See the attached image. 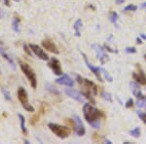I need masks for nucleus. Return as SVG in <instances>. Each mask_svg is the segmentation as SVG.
Masks as SVG:
<instances>
[{"label":"nucleus","instance_id":"6ab92c4d","mask_svg":"<svg viewBox=\"0 0 146 144\" xmlns=\"http://www.w3.org/2000/svg\"><path fill=\"white\" fill-rule=\"evenodd\" d=\"M44 112H45V110H44L43 106H41L39 113H37L36 115H34V116L31 118V121H30V123H31V125H35V124H36V123L39 121V119H40V117H41V115H43V114H44Z\"/></svg>","mask_w":146,"mask_h":144},{"label":"nucleus","instance_id":"1a4fd4ad","mask_svg":"<svg viewBox=\"0 0 146 144\" xmlns=\"http://www.w3.org/2000/svg\"><path fill=\"white\" fill-rule=\"evenodd\" d=\"M48 65L56 75H58V76L62 75V66H60V62L58 58H52L50 62L48 63Z\"/></svg>","mask_w":146,"mask_h":144},{"label":"nucleus","instance_id":"aec40b11","mask_svg":"<svg viewBox=\"0 0 146 144\" xmlns=\"http://www.w3.org/2000/svg\"><path fill=\"white\" fill-rule=\"evenodd\" d=\"M12 28H13L14 31L16 32H20V19L18 18H14L13 22H12Z\"/></svg>","mask_w":146,"mask_h":144},{"label":"nucleus","instance_id":"dca6fc26","mask_svg":"<svg viewBox=\"0 0 146 144\" xmlns=\"http://www.w3.org/2000/svg\"><path fill=\"white\" fill-rule=\"evenodd\" d=\"M0 55L3 56L4 60H6L7 61H8V63L10 64V66L12 68H16V65H15V62H14L13 58H11V56L7 53V51L3 48V47H2L1 44H0Z\"/></svg>","mask_w":146,"mask_h":144},{"label":"nucleus","instance_id":"ddd939ff","mask_svg":"<svg viewBox=\"0 0 146 144\" xmlns=\"http://www.w3.org/2000/svg\"><path fill=\"white\" fill-rule=\"evenodd\" d=\"M42 46L45 48V50L52 52V53L56 54V55L60 54V52L58 50V47H56V44L54 43L53 41H51V40H49V39L43 40V41H42Z\"/></svg>","mask_w":146,"mask_h":144},{"label":"nucleus","instance_id":"f03ea898","mask_svg":"<svg viewBox=\"0 0 146 144\" xmlns=\"http://www.w3.org/2000/svg\"><path fill=\"white\" fill-rule=\"evenodd\" d=\"M20 67H21V69H22L23 73L25 75V77H27V80L29 81L30 86L32 87V89H36L37 88V78H36V74H35L34 70L32 69L27 62H25V61H20Z\"/></svg>","mask_w":146,"mask_h":144},{"label":"nucleus","instance_id":"4c0bfd02","mask_svg":"<svg viewBox=\"0 0 146 144\" xmlns=\"http://www.w3.org/2000/svg\"><path fill=\"white\" fill-rule=\"evenodd\" d=\"M144 58H145V60H146V55L144 56Z\"/></svg>","mask_w":146,"mask_h":144},{"label":"nucleus","instance_id":"0eeeda50","mask_svg":"<svg viewBox=\"0 0 146 144\" xmlns=\"http://www.w3.org/2000/svg\"><path fill=\"white\" fill-rule=\"evenodd\" d=\"M73 120H74V127L73 129H74L75 133L78 134L79 136H83L86 133V129H85V127L83 123H82V120L77 115L73 116Z\"/></svg>","mask_w":146,"mask_h":144},{"label":"nucleus","instance_id":"f257e3e1","mask_svg":"<svg viewBox=\"0 0 146 144\" xmlns=\"http://www.w3.org/2000/svg\"><path fill=\"white\" fill-rule=\"evenodd\" d=\"M83 113H84V117L85 120L89 123V124L93 125L94 123L98 122L100 118H103L104 115L101 112L100 110L96 109V107H94L93 105L90 103H86L83 106Z\"/></svg>","mask_w":146,"mask_h":144},{"label":"nucleus","instance_id":"a211bd4d","mask_svg":"<svg viewBox=\"0 0 146 144\" xmlns=\"http://www.w3.org/2000/svg\"><path fill=\"white\" fill-rule=\"evenodd\" d=\"M18 117H19V119H20V122H21V129H22V131L23 133V134H25V135H27V127H25V116L21 114V113H19Z\"/></svg>","mask_w":146,"mask_h":144},{"label":"nucleus","instance_id":"39448f33","mask_svg":"<svg viewBox=\"0 0 146 144\" xmlns=\"http://www.w3.org/2000/svg\"><path fill=\"white\" fill-rule=\"evenodd\" d=\"M76 77H77V81H78V83L82 86V88L91 91L94 96L98 94V86H96L94 82L90 81L89 79H86V78L79 76V75H77Z\"/></svg>","mask_w":146,"mask_h":144},{"label":"nucleus","instance_id":"b1692460","mask_svg":"<svg viewBox=\"0 0 146 144\" xmlns=\"http://www.w3.org/2000/svg\"><path fill=\"white\" fill-rule=\"evenodd\" d=\"M101 96H102V98H104L105 100L109 101V102H112V98H111V96H110V94L106 93V92H102V94H101Z\"/></svg>","mask_w":146,"mask_h":144},{"label":"nucleus","instance_id":"6e6552de","mask_svg":"<svg viewBox=\"0 0 146 144\" xmlns=\"http://www.w3.org/2000/svg\"><path fill=\"white\" fill-rule=\"evenodd\" d=\"M92 47L95 49L96 56H98V60H100L101 64H104V63L108 60V56L106 55L105 51L102 49V47H100V45H98V44H93L92 45Z\"/></svg>","mask_w":146,"mask_h":144},{"label":"nucleus","instance_id":"c756f323","mask_svg":"<svg viewBox=\"0 0 146 144\" xmlns=\"http://www.w3.org/2000/svg\"><path fill=\"white\" fill-rule=\"evenodd\" d=\"M47 88H49V89H48V91H50L51 93H54V94H58V92L56 91V88L52 87L51 85H47Z\"/></svg>","mask_w":146,"mask_h":144},{"label":"nucleus","instance_id":"7ed1b4c3","mask_svg":"<svg viewBox=\"0 0 146 144\" xmlns=\"http://www.w3.org/2000/svg\"><path fill=\"white\" fill-rule=\"evenodd\" d=\"M48 127L50 129V131L52 133H55L56 135L60 138L64 139V138L68 137L70 134V129H68L67 127L60 126V125L55 124V123H49Z\"/></svg>","mask_w":146,"mask_h":144},{"label":"nucleus","instance_id":"393cba45","mask_svg":"<svg viewBox=\"0 0 146 144\" xmlns=\"http://www.w3.org/2000/svg\"><path fill=\"white\" fill-rule=\"evenodd\" d=\"M23 51H25V53L27 54V56H32L31 49L29 48V45L27 46V44H23Z\"/></svg>","mask_w":146,"mask_h":144},{"label":"nucleus","instance_id":"5701e85b","mask_svg":"<svg viewBox=\"0 0 146 144\" xmlns=\"http://www.w3.org/2000/svg\"><path fill=\"white\" fill-rule=\"evenodd\" d=\"M117 20H118V14H117L116 12H112V13L110 14V21H111L112 23H116Z\"/></svg>","mask_w":146,"mask_h":144},{"label":"nucleus","instance_id":"e433bc0d","mask_svg":"<svg viewBox=\"0 0 146 144\" xmlns=\"http://www.w3.org/2000/svg\"><path fill=\"white\" fill-rule=\"evenodd\" d=\"M15 1H17V2H19V1H20V0H15Z\"/></svg>","mask_w":146,"mask_h":144},{"label":"nucleus","instance_id":"4be33fe9","mask_svg":"<svg viewBox=\"0 0 146 144\" xmlns=\"http://www.w3.org/2000/svg\"><path fill=\"white\" fill-rule=\"evenodd\" d=\"M2 93H3V96H4V98H5L6 100L12 101V96H11V94H10V93H9L8 90H7L6 88H2Z\"/></svg>","mask_w":146,"mask_h":144},{"label":"nucleus","instance_id":"4468645a","mask_svg":"<svg viewBox=\"0 0 146 144\" xmlns=\"http://www.w3.org/2000/svg\"><path fill=\"white\" fill-rule=\"evenodd\" d=\"M129 88H131L133 94L137 98V100H146V98L142 94L140 88L138 87V85L136 83H135V82H131V83H129Z\"/></svg>","mask_w":146,"mask_h":144},{"label":"nucleus","instance_id":"9b49d317","mask_svg":"<svg viewBox=\"0 0 146 144\" xmlns=\"http://www.w3.org/2000/svg\"><path fill=\"white\" fill-rule=\"evenodd\" d=\"M136 68H137L138 71L135 72L133 74V79H135V81L136 82V83L145 86V85H146V75H145V73H144V71H143L142 69H141L140 66H138V64H137V66H136Z\"/></svg>","mask_w":146,"mask_h":144},{"label":"nucleus","instance_id":"72a5a7b5","mask_svg":"<svg viewBox=\"0 0 146 144\" xmlns=\"http://www.w3.org/2000/svg\"><path fill=\"white\" fill-rule=\"evenodd\" d=\"M137 43H139V44L142 43V42H141V40H140L139 38H137Z\"/></svg>","mask_w":146,"mask_h":144},{"label":"nucleus","instance_id":"20e7f679","mask_svg":"<svg viewBox=\"0 0 146 144\" xmlns=\"http://www.w3.org/2000/svg\"><path fill=\"white\" fill-rule=\"evenodd\" d=\"M18 98L20 100V102L22 103L23 107L25 108V110L28 111V112H34L35 111L34 107L31 104H29V102H28L27 92L23 87H20L18 90Z\"/></svg>","mask_w":146,"mask_h":144},{"label":"nucleus","instance_id":"9d476101","mask_svg":"<svg viewBox=\"0 0 146 144\" xmlns=\"http://www.w3.org/2000/svg\"><path fill=\"white\" fill-rule=\"evenodd\" d=\"M83 55V58H84V60H85V62H86V65L88 66L89 69L91 70L92 72L94 73V75L98 78V80L100 82H103V80H102V77H101V70H100V67H95L94 66L92 63H90V61L88 60V58H87V56L84 55V54H82Z\"/></svg>","mask_w":146,"mask_h":144},{"label":"nucleus","instance_id":"412c9836","mask_svg":"<svg viewBox=\"0 0 146 144\" xmlns=\"http://www.w3.org/2000/svg\"><path fill=\"white\" fill-rule=\"evenodd\" d=\"M129 133L135 138H138L140 136V127H135V129L129 131Z\"/></svg>","mask_w":146,"mask_h":144},{"label":"nucleus","instance_id":"423d86ee","mask_svg":"<svg viewBox=\"0 0 146 144\" xmlns=\"http://www.w3.org/2000/svg\"><path fill=\"white\" fill-rule=\"evenodd\" d=\"M29 48L31 49V52L34 54L35 56H37V58H39L42 60H49L48 55L44 52L43 49L41 48L38 45L35 44H29Z\"/></svg>","mask_w":146,"mask_h":144},{"label":"nucleus","instance_id":"a878e982","mask_svg":"<svg viewBox=\"0 0 146 144\" xmlns=\"http://www.w3.org/2000/svg\"><path fill=\"white\" fill-rule=\"evenodd\" d=\"M136 9H137V7L135 5H133V4H129V5L126 6L124 9L125 12H129V11H136Z\"/></svg>","mask_w":146,"mask_h":144},{"label":"nucleus","instance_id":"473e14b6","mask_svg":"<svg viewBox=\"0 0 146 144\" xmlns=\"http://www.w3.org/2000/svg\"><path fill=\"white\" fill-rule=\"evenodd\" d=\"M117 4H121V3H123L124 2V0H117Z\"/></svg>","mask_w":146,"mask_h":144},{"label":"nucleus","instance_id":"2eb2a0df","mask_svg":"<svg viewBox=\"0 0 146 144\" xmlns=\"http://www.w3.org/2000/svg\"><path fill=\"white\" fill-rule=\"evenodd\" d=\"M56 83L60 84V85H63V86H66V87H73L74 86V81L67 75H62V77L58 78L56 80Z\"/></svg>","mask_w":146,"mask_h":144},{"label":"nucleus","instance_id":"2f4dec72","mask_svg":"<svg viewBox=\"0 0 146 144\" xmlns=\"http://www.w3.org/2000/svg\"><path fill=\"white\" fill-rule=\"evenodd\" d=\"M0 2H3V4H5L6 6H10L11 4H10V1L9 0H0Z\"/></svg>","mask_w":146,"mask_h":144},{"label":"nucleus","instance_id":"f3484780","mask_svg":"<svg viewBox=\"0 0 146 144\" xmlns=\"http://www.w3.org/2000/svg\"><path fill=\"white\" fill-rule=\"evenodd\" d=\"M82 21L81 19H78V20L75 22L74 23V30H75V35L76 36L80 37L81 36V28H82Z\"/></svg>","mask_w":146,"mask_h":144},{"label":"nucleus","instance_id":"bb28decb","mask_svg":"<svg viewBox=\"0 0 146 144\" xmlns=\"http://www.w3.org/2000/svg\"><path fill=\"white\" fill-rule=\"evenodd\" d=\"M137 115H138V117L140 118L141 121H142V122L146 125V113H142L141 111H138V112H137Z\"/></svg>","mask_w":146,"mask_h":144},{"label":"nucleus","instance_id":"7c9ffc66","mask_svg":"<svg viewBox=\"0 0 146 144\" xmlns=\"http://www.w3.org/2000/svg\"><path fill=\"white\" fill-rule=\"evenodd\" d=\"M133 100H131V98H129V100L127 101V103H126V107L129 108V107H133Z\"/></svg>","mask_w":146,"mask_h":144},{"label":"nucleus","instance_id":"c85d7f7f","mask_svg":"<svg viewBox=\"0 0 146 144\" xmlns=\"http://www.w3.org/2000/svg\"><path fill=\"white\" fill-rule=\"evenodd\" d=\"M125 51H126V53H131V54H135L136 52L135 47H131V48H129V47H127V48L125 49Z\"/></svg>","mask_w":146,"mask_h":144},{"label":"nucleus","instance_id":"58836bf2","mask_svg":"<svg viewBox=\"0 0 146 144\" xmlns=\"http://www.w3.org/2000/svg\"><path fill=\"white\" fill-rule=\"evenodd\" d=\"M0 73H1V69H0Z\"/></svg>","mask_w":146,"mask_h":144},{"label":"nucleus","instance_id":"cd10ccee","mask_svg":"<svg viewBox=\"0 0 146 144\" xmlns=\"http://www.w3.org/2000/svg\"><path fill=\"white\" fill-rule=\"evenodd\" d=\"M100 70H101V72H102V74H104L105 78H106L108 81H109V82H112V80H113V79H112V77L109 75V73H108L105 69H102V68H100Z\"/></svg>","mask_w":146,"mask_h":144},{"label":"nucleus","instance_id":"f8f14e48","mask_svg":"<svg viewBox=\"0 0 146 144\" xmlns=\"http://www.w3.org/2000/svg\"><path fill=\"white\" fill-rule=\"evenodd\" d=\"M64 93L67 94L68 96H70L71 98H73L74 100L78 101V102H83L84 101V96L81 93H79L78 91L73 89H65Z\"/></svg>","mask_w":146,"mask_h":144},{"label":"nucleus","instance_id":"f704fd0d","mask_svg":"<svg viewBox=\"0 0 146 144\" xmlns=\"http://www.w3.org/2000/svg\"><path fill=\"white\" fill-rule=\"evenodd\" d=\"M140 36L142 37L143 39H146V36H144V35H143V34H140Z\"/></svg>","mask_w":146,"mask_h":144},{"label":"nucleus","instance_id":"c9c22d12","mask_svg":"<svg viewBox=\"0 0 146 144\" xmlns=\"http://www.w3.org/2000/svg\"><path fill=\"white\" fill-rule=\"evenodd\" d=\"M142 7H144V8H146V2H145V3H143V4H142Z\"/></svg>","mask_w":146,"mask_h":144}]
</instances>
